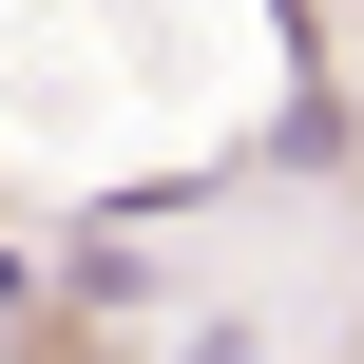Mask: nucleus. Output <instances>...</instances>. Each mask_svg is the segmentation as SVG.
<instances>
[{
    "instance_id": "f257e3e1",
    "label": "nucleus",
    "mask_w": 364,
    "mask_h": 364,
    "mask_svg": "<svg viewBox=\"0 0 364 364\" xmlns=\"http://www.w3.org/2000/svg\"><path fill=\"white\" fill-rule=\"evenodd\" d=\"M0 307H19V269H0Z\"/></svg>"
}]
</instances>
